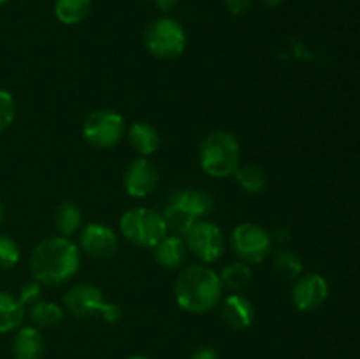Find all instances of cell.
Returning <instances> with one entry per match:
<instances>
[{"label":"cell","mask_w":360,"mask_h":359,"mask_svg":"<svg viewBox=\"0 0 360 359\" xmlns=\"http://www.w3.org/2000/svg\"><path fill=\"white\" fill-rule=\"evenodd\" d=\"M30 273L41 285H62L79 271L81 250L65 236H51L34 246L30 253Z\"/></svg>","instance_id":"6da1fadb"},{"label":"cell","mask_w":360,"mask_h":359,"mask_svg":"<svg viewBox=\"0 0 360 359\" xmlns=\"http://www.w3.org/2000/svg\"><path fill=\"white\" fill-rule=\"evenodd\" d=\"M220 275L206 264H193L179 271L174 282V299L188 313H206L221 303Z\"/></svg>","instance_id":"7a4b0ae2"},{"label":"cell","mask_w":360,"mask_h":359,"mask_svg":"<svg viewBox=\"0 0 360 359\" xmlns=\"http://www.w3.org/2000/svg\"><path fill=\"white\" fill-rule=\"evenodd\" d=\"M241 160V146L234 134L214 130L207 134L199 148V162L202 171L211 178L234 176Z\"/></svg>","instance_id":"3957f363"},{"label":"cell","mask_w":360,"mask_h":359,"mask_svg":"<svg viewBox=\"0 0 360 359\" xmlns=\"http://www.w3.org/2000/svg\"><path fill=\"white\" fill-rule=\"evenodd\" d=\"M63 306L77 319H94L102 315L108 324H116L123 317V310L112 301H105L98 287L91 284H77L63 294Z\"/></svg>","instance_id":"277c9868"},{"label":"cell","mask_w":360,"mask_h":359,"mask_svg":"<svg viewBox=\"0 0 360 359\" xmlns=\"http://www.w3.org/2000/svg\"><path fill=\"white\" fill-rule=\"evenodd\" d=\"M120 231L127 241L144 248H153L169 234L164 215L146 206L125 211L120 218Z\"/></svg>","instance_id":"5b68a950"},{"label":"cell","mask_w":360,"mask_h":359,"mask_svg":"<svg viewBox=\"0 0 360 359\" xmlns=\"http://www.w3.org/2000/svg\"><path fill=\"white\" fill-rule=\"evenodd\" d=\"M144 46L155 58L176 60L185 53L186 34L174 18H155L144 28Z\"/></svg>","instance_id":"8992f818"},{"label":"cell","mask_w":360,"mask_h":359,"mask_svg":"<svg viewBox=\"0 0 360 359\" xmlns=\"http://www.w3.org/2000/svg\"><path fill=\"white\" fill-rule=\"evenodd\" d=\"M83 137L95 148H111L122 141L125 118L112 109H95L83 122Z\"/></svg>","instance_id":"52a82bcc"},{"label":"cell","mask_w":360,"mask_h":359,"mask_svg":"<svg viewBox=\"0 0 360 359\" xmlns=\"http://www.w3.org/2000/svg\"><path fill=\"white\" fill-rule=\"evenodd\" d=\"M231 245L236 256L246 264L262 263L273 248V238L260 225L243 222L236 225L231 234Z\"/></svg>","instance_id":"ba28073f"},{"label":"cell","mask_w":360,"mask_h":359,"mask_svg":"<svg viewBox=\"0 0 360 359\" xmlns=\"http://www.w3.org/2000/svg\"><path fill=\"white\" fill-rule=\"evenodd\" d=\"M185 243L188 246V252L193 253L200 263L211 264L220 259L224 253V231L213 222L200 218L185 234Z\"/></svg>","instance_id":"9c48e42d"},{"label":"cell","mask_w":360,"mask_h":359,"mask_svg":"<svg viewBox=\"0 0 360 359\" xmlns=\"http://www.w3.org/2000/svg\"><path fill=\"white\" fill-rule=\"evenodd\" d=\"M158 182H160V172L148 157L132 160L123 172V189L130 197H136V199H143L153 194Z\"/></svg>","instance_id":"30bf717a"},{"label":"cell","mask_w":360,"mask_h":359,"mask_svg":"<svg viewBox=\"0 0 360 359\" xmlns=\"http://www.w3.org/2000/svg\"><path fill=\"white\" fill-rule=\"evenodd\" d=\"M329 298V284L320 273H306L295 278L292 301L301 312H315L322 308Z\"/></svg>","instance_id":"8fae6325"},{"label":"cell","mask_w":360,"mask_h":359,"mask_svg":"<svg viewBox=\"0 0 360 359\" xmlns=\"http://www.w3.org/2000/svg\"><path fill=\"white\" fill-rule=\"evenodd\" d=\"M81 248L84 253L95 259H111L118 252V234L111 227L98 222H91L81 229Z\"/></svg>","instance_id":"7c38bea8"},{"label":"cell","mask_w":360,"mask_h":359,"mask_svg":"<svg viewBox=\"0 0 360 359\" xmlns=\"http://www.w3.org/2000/svg\"><path fill=\"white\" fill-rule=\"evenodd\" d=\"M221 319L232 329L245 331L255 320V306L246 296L232 292L221 303Z\"/></svg>","instance_id":"4fadbf2b"},{"label":"cell","mask_w":360,"mask_h":359,"mask_svg":"<svg viewBox=\"0 0 360 359\" xmlns=\"http://www.w3.org/2000/svg\"><path fill=\"white\" fill-rule=\"evenodd\" d=\"M153 257L165 270H181L188 257V246L181 236L167 234L153 246Z\"/></svg>","instance_id":"5bb4252c"},{"label":"cell","mask_w":360,"mask_h":359,"mask_svg":"<svg viewBox=\"0 0 360 359\" xmlns=\"http://www.w3.org/2000/svg\"><path fill=\"white\" fill-rule=\"evenodd\" d=\"M46 352V341L35 326H25L14 334L11 354L14 359H42Z\"/></svg>","instance_id":"9a60e30c"},{"label":"cell","mask_w":360,"mask_h":359,"mask_svg":"<svg viewBox=\"0 0 360 359\" xmlns=\"http://www.w3.org/2000/svg\"><path fill=\"white\" fill-rule=\"evenodd\" d=\"M129 141L130 146L141 157H150V155L157 153L158 146H160V136H158L157 129L146 122H134L129 127Z\"/></svg>","instance_id":"2e32d148"},{"label":"cell","mask_w":360,"mask_h":359,"mask_svg":"<svg viewBox=\"0 0 360 359\" xmlns=\"http://www.w3.org/2000/svg\"><path fill=\"white\" fill-rule=\"evenodd\" d=\"M171 201L172 203H178L179 206H183L186 211L195 215L197 218L206 217L214 208V197L210 192H206V190L199 189H188L181 190V192H176Z\"/></svg>","instance_id":"e0dca14e"},{"label":"cell","mask_w":360,"mask_h":359,"mask_svg":"<svg viewBox=\"0 0 360 359\" xmlns=\"http://www.w3.org/2000/svg\"><path fill=\"white\" fill-rule=\"evenodd\" d=\"M91 7H94V0H55L53 13L60 23L72 27L90 16Z\"/></svg>","instance_id":"ac0fdd59"},{"label":"cell","mask_w":360,"mask_h":359,"mask_svg":"<svg viewBox=\"0 0 360 359\" xmlns=\"http://www.w3.org/2000/svg\"><path fill=\"white\" fill-rule=\"evenodd\" d=\"M25 306L18 301L16 296L0 291V334L18 329L23 322Z\"/></svg>","instance_id":"d6986e66"},{"label":"cell","mask_w":360,"mask_h":359,"mask_svg":"<svg viewBox=\"0 0 360 359\" xmlns=\"http://www.w3.org/2000/svg\"><path fill=\"white\" fill-rule=\"evenodd\" d=\"M55 225L58 229L60 236L70 238V236L81 231V225H83V211L72 201H63L55 211Z\"/></svg>","instance_id":"ffe728a7"},{"label":"cell","mask_w":360,"mask_h":359,"mask_svg":"<svg viewBox=\"0 0 360 359\" xmlns=\"http://www.w3.org/2000/svg\"><path fill=\"white\" fill-rule=\"evenodd\" d=\"M30 320L37 329H51L63 320V308L53 301H42L30 306Z\"/></svg>","instance_id":"44dd1931"},{"label":"cell","mask_w":360,"mask_h":359,"mask_svg":"<svg viewBox=\"0 0 360 359\" xmlns=\"http://www.w3.org/2000/svg\"><path fill=\"white\" fill-rule=\"evenodd\" d=\"M234 178L238 182V185L248 194L262 192L267 185L266 171L259 164H253V162L239 164V168L234 172Z\"/></svg>","instance_id":"7402d4cb"},{"label":"cell","mask_w":360,"mask_h":359,"mask_svg":"<svg viewBox=\"0 0 360 359\" xmlns=\"http://www.w3.org/2000/svg\"><path fill=\"white\" fill-rule=\"evenodd\" d=\"M252 267L250 264L238 260V263H231L229 266H225L220 273V282L224 285V289L231 292H239L250 284L252 280Z\"/></svg>","instance_id":"603a6c76"},{"label":"cell","mask_w":360,"mask_h":359,"mask_svg":"<svg viewBox=\"0 0 360 359\" xmlns=\"http://www.w3.org/2000/svg\"><path fill=\"white\" fill-rule=\"evenodd\" d=\"M162 215H164L167 231H171L172 234L176 236H185L186 232L190 231V227H192L197 220H200L195 215H192L190 211H186L185 208L179 206L178 203H172V201Z\"/></svg>","instance_id":"cb8c5ba5"},{"label":"cell","mask_w":360,"mask_h":359,"mask_svg":"<svg viewBox=\"0 0 360 359\" xmlns=\"http://www.w3.org/2000/svg\"><path fill=\"white\" fill-rule=\"evenodd\" d=\"M273 266L281 277L290 278V280H295L302 275L304 271V264H302L301 256L297 252L290 248H281L274 253Z\"/></svg>","instance_id":"d4e9b609"},{"label":"cell","mask_w":360,"mask_h":359,"mask_svg":"<svg viewBox=\"0 0 360 359\" xmlns=\"http://www.w3.org/2000/svg\"><path fill=\"white\" fill-rule=\"evenodd\" d=\"M20 246L11 236L0 234V271L13 270L20 263Z\"/></svg>","instance_id":"484cf974"},{"label":"cell","mask_w":360,"mask_h":359,"mask_svg":"<svg viewBox=\"0 0 360 359\" xmlns=\"http://www.w3.org/2000/svg\"><path fill=\"white\" fill-rule=\"evenodd\" d=\"M16 118V101L13 94L0 88V134L6 132Z\"/></svg>","instance_id":"4316f807"},{"label":"cell","mask_w":360,"mask_h":359,"mask_svg":"<svg viewBox=\"0 0 360 359\" xmlns=\"http://www.w3.org/2000/svg\"><path fill=\"white\" fill-rule=\"evenodd\" d=\"M41 294H42V285L39 284L37 280H32L21 285L16 298L23 306H32L34 303H37L39 299H41Z\"/></svg>","instance_id":"83f0119b"},{"label":"cell","mask_w":360,"mask_h":359,"mask_svg":"<svg viewBox=\"0 0 360 359\" xmlns=\"http://www.w3.org/2000/svg\"><path fill=\"white\" fill-rule=\"evenodd\" d=\"M225 7L231 14L234 16H241V14H246L253 7L255 0H224Z\"/></svg>","instance_id":"f1b7e54d"},{"label":"cell","mask_w":360,"mask_h":359,"mask_svg":"<svg viewBox=\"0 0 360 359\" xmlns=\"http://www.w3.org/2000/svg\"><path fill=\"white\" fill-rule=\"evenodd\" d=\"M190 359H220V355L213 347H200L190 355Z\"/></svg>","instance_id":"f546056e"},{"label":"cell","mask_w":360,"mask_h":359,"mask_svg":"<svg viewBox=\"0 0 360 359\" xmlns=\"http://www.w3.org/2000/svg\"><path fill=\"white\" fill-rule=\"evenodd\" d=\"M153 4L162 13H171V11H174L178 7L179 0H153Z\"/></svg>","instance_id":"4dcf8cb0"},{"label":"cell","mask_w":360,"mask_h":359,"mask_svg":"<svg viewBox=\"0 0 360 359\" xmlns=\"http://www.w3.org/2000/svg\"><path fill=\"white\" fill-rule=\"evenodd\" d=\"M271 238H273V241L276 243H287L288 239H290V232H288L287 229H278Z\"/></svg>","instance_id":"1f68e13d"},{"label":"cell","mask_w":360,"mask_h":359,"mask_svg":"<svg viewBox=\"0 0 360 359\" xmlns=\"http://www.w3.org/2000/svg\"><path fill=\"white\" fill-rule=\"evenodd\" d=\"M264 4H266V6H269V7H278V6H281V4H283V0H262Z\"/></svg>","instance_id":"d6a6232c"},{"label":"cell","mask_w":360,"mask_h":359,"mask_svg":"<svg viewBox=\"0 0 360 359\" xmlns=\"http://www.w3.org/2000/svg\"><path fill=\"white\" fill-rule=\"evenodd\" d=\"M127 359H151V358H148V355H141V354H136V355H129V358Z\"/></svg>","instance_id":"836d02e7"},{"label":"cell","mask_w":360,"mask_h":359,"mask_svg":"<svg viewBox=\"0 0 360 359\" xmlns=\"http://www.w3.org/2000/svg\"><path fill=\"white\" fill-rule=\"evenodd\" d=\"M4 220V204H2V199H0V224H2Z\"/></svg>","instance_id":"e575fe53"},{"label":"cell","mask_w":360,"mask_h":359,"mask_svg":"<svg viewBox=\"0 0 360 359\" xmlns=\"http://www.w3.org/2000/svg\"><path fill=\"white\" fill-rule=\"evenodd\" d=\"M9 2V0H0V6H4V4H7Z\"/></svg>","instance_id":"d590c367"}]
</instances>
